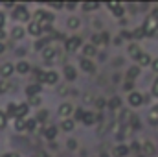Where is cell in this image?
Masks as SVG:
<instances>
[{
  "label": "cell",
  "instance_id": "6da1fadb",
  "mask_svg": "<svg viewBox=\"0 0 158 157\" xmlns=\"http://www.w3.org/2000/svg\"><path fill=\"white\" fill-rule=\"evenodd\" d=\"M57 81H59V72L57 70H46V72H40V76H39L40 85L52 87V85H57Z\"/></svg>",
  "mask_w": 158,
  "mask_h": 157
},
{
  "label": "cell",
  "instance_id": "7a4b0ae2",
  "mask_svg": "<svg viewBox=\"0 0 158 157\" xmlns=\"http://www.w3.org/2000/svg\"><path fill=\"white\" fill-rule=\"evenodd\" d=\"M11 17H13L17 22H30V11H28L26 6H20V4H17V6L13 7Z\"/></svg>",
  "mask_w": 158,
  "mask_h": 157
},
{
  "label": "cell",
  "instance_id": "3957f363",
  "mask_svg": "<svg viewBox=\"0 0 158 157\" xmlns=\"http://www.w3.org/2000/svg\"><path fill=\"white\" fill-rule=\"evenodd\" d=\"M74 113H76V107H74V104H70V102H63V104H59V107H57V117L61 118V120L72 118Z\"/></svg>",
  "mask_w": 158,
  "mask_h": 157
},
{
  "label": "cell",
  "instance_id": "277c9868",
  "mask_svg": "<svg viewBox=\"0 0 158 157\" xmlns=\"http://www.w3.org/2000/svg\"><path fill=\"white\" fill-rule=\"evenodd\" d=\"M26 32H28V35H31L35 39H40L42 34H44V26L40 22H37V20H30L28 26H26Z\"/></svg>",
  "mask_w": 158,
  "mask_h": 157
},
{
  "label": "cell",
  "instance_id": "5b68a950",
  "mask_svg": "<svg viewBox=\"0 0 158 157\" xmlns=\"http://www.w3.org/2000/svg\"><path fill=\"white\" fill-rule=\"evenodd\" d=\"M35 20L40 22L42 26H52V22L55 20V15L50 13V11H42V9H39V11L35 13Z\"/></svg>",
  "mask_w": 158,
  "mask_h": 157
},
{
  "label": "cell",
  "instance_id": "8992f818",
  "mask_svg": "<svg viewBox=\"0 0 158 157\" xmlns=\"http://www.w3.org/2000/svg\"><path fill=\"white\" fill-rule=\"evenodd\" d=\"M143 102H145V98H143V94L138 92V91H131L129 96H127V104H129L131 107H140V105H143Z\"/></svg>",
  "mask_w": 158,
  "mask_h": 157
},
{
  "label": "cell",
  "instance_id": "52a82bcc",
  "mask_svg": "<svg viewBox=\"0 0 158 157\" xmlns=\"http://www.w3.org/2000/svg\"><path fill=\"white\" fill-rule=\"evenodd\" d=\"M13 74H17V70H15V63L6 61V63L0 65V76H2V79H9Z\"/></svg>",
  "mask_w": 158,
  "mask_h": 157
},
{
  "label": "cell",
  "instance_id": "ba28073f",
  "mask_svg": "<svg viewBox=\"0 0 158 157\" xmlns=\"http://www.w3.org/2000/svg\"><path fill=\"white\" fill-rule=\"evenodd\" d=\"M26 26L24 24H15L13 28H11V32H9V37L13 41H22L24 37H26Z\"/></svg>",
  "mask_w": 158,
  "mask_h": 157
},
{
  "label": "cell",
  "instance_id": "9c48e42d",
  "mask_svg": "<svg viewBox=\"0 0 158 157\" xmlns=\"http://www.w3.org/2000/svg\"><path fill=\"white\" fill-rule=\"evenodd\" d=\"M143 32H145V35H153L155 32L158 30V20L153 17V15H149L147 19H145V22H143Z\"/></svg>",
  "mask_w": 158,
  "mask_h": 157
},
{
  "label": "cell",
  "instance_id": "30bf717a",
  "mask_svg": "<svg viewBox=\"0 0 158 157\" xmlns=\"http://www.w3.org/2000/svg\"><path fill=\"white\" fill-rule=\"evenodd\" d=\"M64 44H66V50H68V52H76V50H81V46H83L85 43H83L81 37L74 35V37H70V39L64 41Z\"/></svg>",
  "mask_w": 158,
  "mask_h": 157
},
{
  "label": "cell",
  "instance_id": "8fae6325",
  "mask_svg": "<svg viewBox=\"0 0 158 157\" xmlns=\"http://www.w3.org/2000/svg\"><path fill=\"white\" fill-rule=\"evenodd\" d=\"M40 57H42L44 61H55V59H57V48H55L53 44H48V46L40 52Z\"/></svg>",
  "mask_w": 158,
  "mask_h": 157
},
{
  "label": "cell",
  "instance_id": "7c38bea8",
  "mask_svg": "<svg viewBox=\"0 0 158 157\" xmlns=\"http://www.w3.org/2000/svg\"><path fill=\"white\" fill-rule=\"evenodd\" d=\"M79 69H81L83 72H86V74H94V72H96L94 61H92V59H86V57H81V59H79Z\"/></svg>",
  "mask_w": 158,
  "mask_h": 157
},
{
  "label": "cell",
  "instance_id": "4fadbf2b",
  "mask_svg": "<svg viewBox=\"0 0 158 157\" xmlns=\"http://www.w3.org/2000/svg\"><path fill=\"white\" fill-rule=\"evenodd\" d=\"M81 54H83V57H86V59H92V57L98 54V48H96L92 43H85V44L81 46Z\"/></svg>",
  "mask_w": 158,
  "mask_h": 157
},
{
  "label": "cell",
  "instance_id": "5bb4252c",
  "mask_svg": "<svg viewBox=\"0 0 158 157\" xmlns=\"http://www.w3.org/2000/svg\"><path fill=\"white\" fill-rule=\"evenodd\" d=\"M15 70H17V74H19V76H26V74H30L31 67H30V63H28L26 59H20V61H17V63H15Z\"/></svg>",
  "mask_w": 158,
  "mask_h": 157
},
{
  "label": "cell",
  "instance_id": "9a60e30c",
  "mask_svg": "<svg viewBox=\"0 0 158 157\" xmlns=\"http://www.w3.org/2000/svg\"><path fill=\"white\" fill-rule=\"evenodd\" d=\"M63 74H64L66 81H74V79H77V69H76L74 65L66 63V65H64V69H63Z\"/></svg>",
  "mask_w": 158,
  "mask_h": 157
},
{
  "label": "cell",
  "instance_id": "2e32d148",
  "mask_svg": "<svg viewBox=\"0 0 158 157\" xmlns=\"http://www.w3.org/2000/svg\"><path fill=\"white\" fill-rule=\"evenodd\" d=\"M40 91H42V85H40V83H31V85H28V87L24 89V94H26L28 98H33V96H39Z\"/></svg>",
  "mask_w": 158,
  "mask_h": 157
},
{
  "label": "cell",
  "instance_id": "e0dca14e",
  "mask_svg": "<svg viewBox=\"0 0 158 157\" xmlns=\"http://www.w3.org/2000/svg\"><path fill=\"white\" fill-rule=\"evenodd\" d=\"M151 63H153V57L149 56V54H145V52H142L138 57H136V65L142 69V67H151Z\"/></svg>",
  "mask_w": 158,
  "mask_h": 157
},
{
  "label": "cell",
  "instance_id": "ac0fdd59",
  "mask_svg": "<svg viewBox=\"0 0 158 157\" xmlns=\"http://www.w3.org/2000/svg\"><path fill=\"white\" fill-rule=\"evenodd\" d=\"M13 128H15L17 133L28 131V118H15V120H13Z\"/></svg>",
  "mask_w": 158,
  "mask_h": 157
},
{
  "label": "cell",
  "instance_id": "d6986e66",
  "mask_svg": "<svg viewBox=\"0 0 158 157\" xmlns=\"http://www.w3.org/2000/svg\"><path fill=\"white\" fill-rule=\"evenodd\" d=\"M74 128H76V120H74V118H64V120H61V124H59V129H61V131H66V133L74 131Z\"/></svg>",
  "mask_w": 158,
  "mask_h": 157
},
{
  "label": "cell",
  "instance_id": "ffe728a7",
  "mask_svg": "<svg viewBox=\"0 0 158 157\" xmlns=\"http://www.w3.org/2000/svg\"><path fill=\"white\" fill-rule=\"evenodd\" d=\"M57 131H59V128H57V126H50V128H46V129L42 131V135H44V139H46V141L53 142V141L57 139Z\"/></svg>",
  "mask_w": 158,
  "mask_h": 157
},
{
  "label": "cell",
  "instance_id": "44dd1931",
  "mask_svg": "<svg viewBox=\"0 0 158 157\" xmlns=\"http://www.w3.org/2000/svg\"><path fill=\"white\" fill-rule=\"evenodd\" d=\"M107 7L112 11V15H114V17H123V15H125V7H123V4H118V2H110Z\"/></svg>",
  "mask_w": 158,
  "mask_h": 157
},
{
  "label": "cell",
  "instance_id": "7402d4cb",
  "mask_svg": "<svg viewBox=\"0 0 158 157\" xmlns=\"http://www.w3.org/2000/svg\"><path fill=\"white\" fill-rule=\"evenodd\" d=\"M66 28L68 30H79L81 28V19H79L77 15H70L66 19Z\"/></svg>",
  "mask_w": 158,
  "mask_h": 157
},
{
  "label": "cell",
  "instance_id": "603a6c76",
  "mask_svg": "<svg viewBox=\"0 0 158 157\" xmlns=\"http://www.w3.org/2000/svg\"><path fill=\"white\" fill-rule=\"evenodd\" d=\"M81 122H83L85 126H92V124L98 122V117H96V113H92V111H85L83 117H81Z\"/></svg>",
  "mask_w": 158,
  "mask_h": 157
},
{
  "label": "cell",
  "instance_id": "cb8c5ba5",
  "mask_svg": "<svg viewBox=\"0 0 158 157\" xmlns=\"http://www.w3.org/2000/svg\"><path fill=\"white\" fill-rule=\"evenodd\" d=\"M28 113H30V104H22V102H19L17 117L15 118H28ZM15 118H13V120H15Z\"/></svg>",
  "mask_w": 158,
  "mask_h": 157
},
{
  "label": "cell",
  "instance_id": "d4e9b609",
  "mask_svg": "<svg viewBox=\"0 0 158 157\" xmlns=\"http://www.w3.org/2000/svg\"><path fill=\"white\" fill-rule=\"evenodd\" d=\"M17 107H19V102H9V105H7V109H6L7 118H15L17 117Z\"/></svg>",
  "mask_w": 158,
  "mask_h": 157
},
{
  "label": "cell",
  "instance_id": "484cf974",
  "mask_svg": "<svg viewBox=\"0 0 158 157\" xmlns=\"http://www.w3.org/2000/svg\"><path fill=\"white\" fill-rule=\"evenodd\" d=\"M142 148H143V154H145V155H153V154L156 152V148H155V144H153L151 141H145V142L142 144Z\"/></svg>",
  "mask_w": 158,
  "mask_h": 157
},
{
  "label": "cell",
  "instance_id": "4316f807",
  "mask_svg": "<svg viewBox=\"0 0 158 157\" xmlns=\"http://www.w3.org/2000/svg\"><path fill=\"white\" fill-rule=\"evenodd\" d=\"M48 44H50V39H48V37H42V39H37V41H35V46H33V48H35L37 52H42V50H44Z\"/></svg>",
  "mask_w": 158,
  "mask_h": 157
},
{
  "label": "cell",
  "instance_id": "83f0119b",
  "mask_svg": "<svg viewBox=\"0 0 158 157\" xmlns=\"http://www.w3.org/2000/svg\"><path fill=\"white\" fill-rule=\"evenodd\" d=\"M138 76H140V67H138V65H134V67H131V69L127 70V78L131 79V81L136 79Z\"/></svg>",
  "mask_w": 158,
  "mask_h": 157
},
{
  "label": "cell",
  "instance_id": "f1b7e54d",
  "mask_svg": "<svg viewBox=\"0 0 158 157\" xmlns=\"http://www.w3.org/2000/svg\"><path fill=\"white\" fill-rule=\"evenodd\" d=\"M112 111H116V109H119L121 107V98H118V96H114V98H110L109 100V104H107Z\"/></svg>",
  "mask_w": 158,
  "mask_h": 157
},
{
  "label": "cell",
  "instance_id": "f546056e",
  "mask_svg": "<svg viewBox=\"0 0 158 157\" xmlns=\"http://www.w3.org/2000/svg\"><path fill=\"white\" fill-rule=\"evenodd\" d=\"M149 122L151 124H156L158 122V105H153L149 109Z\"/></svg>",
  "mask_w": 158,
  "mask_h": 157
},
{
  "label": "cell",
  "instance_id": "4dcf8cb0",
  "mask_svg": "<svg viewBox=\"0 0 158 157\" xmlns=\"http://www.w3.org/2000/svg\"><path fill=\"white\" fill-rule=\"evenodd\" d=\"M114 154H116V157H125L127 154H129V146H125V144H119V146H116Z\"/></svg>",
  "mask_w": 158,
  "mask_h": 157
},
{
  "label": "cell",
  "instance_id": "1f68e13d",
  "mask_svg": "<svg viewBox=\"0 0 158 157\" xmlns=\"http://www.w3.org/2000/svg\"><path fill=\"white\" fill-rule=\"evenodd\" d=\"M140 54H142V52H140L138 44H134V43H132V44H129V56H132V57L136 59V57H138Z\"/></svg>",
  "mask_w": 158,
  "mask_h": 157
},
{
  "label": "cell",
  "instance_id": "d6a6232c",
  "mask_svg": "<svg viewBox=\"0 0 158 157\" xmlns=\"http://www.w3.org/2000/svg\"><path fill=\"white\" fill-rule=\"evenodd\" d=\"M9 89H11V83H9V79H0V94H6Z\"/></svg>",
  "mask_w": 158,
  "mask_h": 157
},
{
  "label": "cell",
  "instance_id": "836d02e7",
  "mask_svg": "<svg viewBox=\"0 0 158 157\" xmlns=\"http://www.w3.org/2000/svg\"><path fill=\"white\" fill-rule=\"evenodd\" d=\"M81 9L83 11H96V9H99V4H81Z\"/></svg>",
  "mask_w": 158,
  "mask_h": 157
},
{
  "label": "cell",
  "instance_id": "e575fe53",
  "mask_svg": "<svg viewBox=\"0 0 158 157\" xmlns=\"http://www.w3.org/2000/svg\"><path fill=\"white\" fill-rule=\"evenodd\" d=\"M7 120H9L7 115H6L4 111H0V129H6V128H7Z\"/></svg>",
  "mask_w": 158,
  "mask_h": 157
},
{
  "label": "cell",
  "instance_id": "d590c367",
  "mask_svg": "<svg viewBox=\"0 0 158 157\" xmlns=\"http://www.w3.org/2000/svg\"><path fill=\"white\" fill-rule=\"evenodd\" d=\"M107 104H109V102H107L105 98H96V100H94V105H96L98 109H103V107H105Z\"/></svg>",
  "mask_w": 158,
  "mask_h": 157
},
{
  "label": "cell",
  "instance_id": "8d00e7d4",
  "mask_svg": "<svg viewBox=\"0 0 158 157\" xmlns=\"http://www.w3.org/2000/svg\"><path fill=\"white\" fill-rule=\"evenodd\" d=\"M40 104H42V96H33V98H30V105H33V107H39Z\"/></svg>",
  "mask_w": 158,
  "mask_h": 157
},
{
  "label": "cell",
  "instance_id": "74e56055",
  "mask_svg": "<svg viewBox=\"0 0 158 157\" xmlns=\"http://www.w3.org/2000/svg\"><path fill=\"white\" fill-rule=\"evenodd\" d=\"M77 141H76V139H68V141H66V148H68V150H77Z\"/></svg>",
  "mask_w": 158,
  "mask_h": 157
},
{
  "label": "cell",
  "instance_id": "f35d334b",
  "mask_svg": "<svg viewBox=\"0 0 158 157\" xmlns=\"http://www.w3.org/2000/svg\"><path fill=\"white\" fill-rule=\"evenodd\" d=\"M37 128V118H28V131H35Z\"/></svg>",
  "mask_w": 158,
  "mask_h": 157
},
{
  "label": "cell",
  "instance_id": "ab89813d",
  "mask_svg": "<svg viewBox=\"0 0 158 157\" xmlns=\"http://www.w3.org/2000/svg\"><path fill=\"white\" fill-rule=\"evenodd\" d=\"M143 35H145L143 28H136V30L132 32V37H136V39H140V37H143Z\"/></svg>",
  "mask_w": 158,
  "mask_h": 157
},
{
  "label": "cell",
  "instance_id": "60d3db41",
  "mask_svg": "<svg viewBox=\"0 0 158 157\" xmlns=\"http://www.w3.org/2000/svg\"><path fill=\"white\" fill-rule=\"evenodd\" d=\"M151 94L158 98V76H156V79L153 81V89H151Z\"/></svg>",
  "mask_w": 158,
  "mask_h": 157
},
{
  "label": "cell",
  "instance_id": "b9f144b4",
  "mask_svg": "<svg viewBox=\"0 0 158 157\" xmlns=\"http://www.w3.org/2000/svg\"><path fill=\"white\" fill-rule=\"evenodd\" d=\"M6 37H7L6 30H4V28H0V43H6Z\"/></svg>",
  "mask_w": 158,
  "mask_h": 157
},
{
  "label": "cell",
  "instance_id": "7bdbcfd3",
  "mask_svg": "<svg viewBox=\"0 0 158 157\" xmlns=\"http://www.w3.org/2000/svg\"><path fill=\"white\" fill-rule=\"evenodd\" d=\"M46 117H48V111H42V113H39V115H37V122H40V120H46Z\"/></svg>",
  "mask_w": 158,
  "mask_h": 157
},
{
  "label": "cell",
  "instance_id": "ee69618b",
  "mask_svg": "<svg viewBox=\"0 0 158 157\" xmlns=\"http://www.w3.org/2000/svg\"><path fill=\"white\" fill-rule=\"evenodd\" d=\"M109 39H110V37H109V34H105V32H103V34H101V44H107Z\"/></svg>",
  "mask_w": 158,
  "mask_h": 157
},
{
  "label": "cell",
  "instance_id": "f6af8a7d",
  "mask_svg": "<svg viewBox=\"0 0 158 157\" xmlns=\"http://www.w3.org/2000/svg\"><path fill=\"white\" fill-rule=\"evenodd\" d=\"M4 24H6V13L0 11V28H4Z\"/></svg>",
  "mask_w": 158,
  "mask_h": 157
},
{
  "label": "cell",
  "instance_id": "bcb514c9",
  "mask_svg": "<svg viewBox=\"0 0 158 157\" xmlns=\"http://www.w3.org/2000/svg\"><path fill=\"white\" fill-rule=\"evenodd\" d=\"M151 69H153L155 72H158V57H156V59H153V63H151Z\"/></svg>",
  "mask_w": 158,
  "mask_h": 157
},
{
  "label": "cell",
  "instance_id": "7dc6e473",
  "mask_svg": "<svg viewBox=\"0 0 158 157\" xmlns=\"http://www.w3.org/2000/svg\"><path fill=\"white\" fill-rule=\"evenodd\" d=\"M0 157H20L17 152H9V154H4V155H0Z\"/></svg>",
  "mask_w": 158,
  "mask_h": 157
},
{
  "label": "cell",
  "instance_id": "c3c4849f",
  "mask_svg": "<svg viewBox=\"0 0 158 157\" xmlns=\"http://www.w3.org/2000/svg\"><path fill=\"white\" fill-rule=\"evenodd\" d=\"M131 89H132V81L129 79V81H125V91H129V92H131Z\"/></svg>",
  "mask_w": 158,
  "mask_h": 157
},
{
  "label": "cell",
  "instance_id": "681fc988",
  "mask_svg": "<svg viewBox=\"0 0 158 157\" xmlns=\"http://www.w3.org/2000/svg\"><path fill=\"white\" fill-rule=\"evenodd\" d=\"M6 48H7V46H6V43H0V56L6 52Z\"/></svg>",
  "mask_w": 158,
  "mask_h": 157
},
{
  "label": "cell",
  "instance_id": "f907efd6",
  "mask_svg": "<svg viewBox=\"0 0 158 157\" xmlns=\"http://www.w3.org/2000/svg\"><path fill=\"white\" fill-rule=\"evenodd\" d=\"M66 9H76V4H64Z\"/></svg>",
  "mask_w": 158,
  "mask_h": 157
},
{
  "label": "cell",
  "instance_id": "816d5d0a",
  "mask_svg": "<svg viewBox=\"0 0 158 157\" xmlns=\"http://www.w3.org/2000/svg\"><path fill=\"white\" fill-rule=\"evenodd\" d=\"M151 15H153V17L158 20V7H155V9H153V13H151Z\"/></svg>",
  "mask_w": 158,
  "mask_h": 157
},
{
  "label": "cell",
  "instance_id": "f5cc1de1",
  "mask_svg": "<svg viewBox=\"0 0 158 157\" xmlns=\"http://www.w3.org/2000/svg\"><path fill=\"white\" fill-rule=\"evenodd\" d=\"M119 43H121V37H116V39H114V44H116V46H119Z\"/></svg>",
  "mask_w": 158,
  "mask_h": 157
},
{
  "label": "cell",
  "instance_id": "db71d44e",
  "mask_svg": "<svg viewBox=\"0 0 158 157\" xmlns=\"http://www.w3.org/2000/svg\"><path fill=\"white\" fill-rule=\"evenodd\" d=\"M99 157H109V154H105V152H103V154H99Z\"/></svg>",
  "mask_w": 158,
  "mask_h": 157
},
{
  "label": "cell",
  "instance_id": "11a10c76",
  "mask_svg": "<svg viewBox=\"0 0 158 157\" xmlns=\"http://www.w3.org/2000/svg\"><path fill=\"white\" fill-rule=\"evenodd\" d=\"M42 157H50V155H46V154H42Z\"/></svg>",
  "mask_w": 158,
  "mask_h": 157
}]
</instances>
